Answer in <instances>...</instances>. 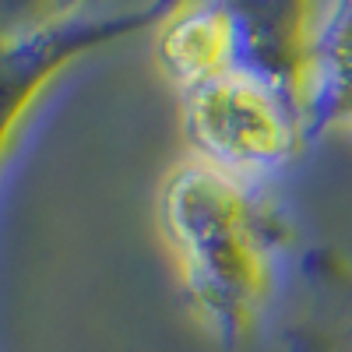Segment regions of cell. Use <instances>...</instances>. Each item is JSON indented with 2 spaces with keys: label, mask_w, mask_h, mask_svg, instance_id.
Wrapping results in <instances>:
<instances>
[{
  "label": "cell",
  "mask_w": 352,
  "mask_h": 352,
  "mask_svg": "<svg viewBox=\"0 0 352 352\" xmlns=\"http://www.w3.org/2000/svg\"><path fill=\"white\" fill-rule=\"evenodd\" d=\"M155 208L194 320L226 349L247 342L275 292L285 219L247 180L197 155L162 176Z\"/></svg>",
  "instance_id": "1"
},
{
  "label": "cell",
  "mask_w": 352,
  "mask_h": 352,
  "mask_svg": "<svg viewBox=\"0 0 352 352\" xmlns=\"http://www.w3.org/2000/svg\"><path fill=\"white\" fill-rule=\"evenodd\" d=\"M180 116L194 155L247 184L250 176L300 155L307 144L303 124L285 99L243 67L184 88Z\"/></svg>",
  "instance_id": "2"
},
{
  "label": "cell",
  "mask_w": 352,
  "mask_h": 352,
  "mask_svg": "<svg viewBox=\"0 0 352 352\" xmlns=\"http://www.w3.org/2000/svg\"><path fill=\"white\" fill-rule=\"evenodd\" d=\"M180 4L184 0H148L144 8L124 14H71L4 36V43H0V50H4V64H0V71H4V120H0L4 155H11L21 120L32 113V106L56 74H64L74 60H81L92 50L131 39L144 28H159Z\"/></svg>",
  "instance_id": "3"
},
{
  "label": "cell",
  "mask_w": 352,
  "mask_h": 352,
  "mask_svg": "<svg viewBox=\"0 0 352 352\" xmlns=\"http://www.w3.org/2000/svg\"><path fill=\"white\" fill-rule=\"evenodd\" d=\"M236 28V67L264 78L307 124L314 85V0H215Z\"/></svg>",
  "instance_id": "4"
},
{
  "label": "cell",
  "mask_w": 352,
  "mask_h": 352,
  "mask_svg": "<svg viewBox=\"0 0 352 352\" xmlns=\"http://www.w3.org/2000/svg\"><path fill=\"white\" fill-rule=\"evenodd\" d=\"M303 307L285 331L289 352H352V261L310 247L300 261Z\"/></svg>",
  "instance_id": "5"
},
{
  "label": "cell",
  "mask_w": 352,
  "mask_h": 352,
  "mask_svg": "<svg viewBox=\"0 0 352 352\" xmlns=\"http://www.w3.org/2000/svg\"><path fill=\"white\" fill-rule=\"evenodd\" d=\"M155 60L184 92L236 67V28L215 0H184L155 28Z\"/></svg>",
  "instance_id": "6"
},
{
  "label": "cell",
  "mask_w": 352,
  "mask_h": 352,
  "mask_svg": "<svg viewBox=\"0 0 352 352\" xmlns=\"http://www.w3.org/2000/svg\"><path fill=\"white\" fill-rule=\"evenodd\" d=\"M352 124V0H335L314 39V85L303 138L307 144Z\"/></svg>",
  "instance_id": "7"
},
{
  "label": "cell",
  "mask_w": 352,
  "mask_h": 352,
  "mask_svg": "<svg viewBox=\"0 0 352 352\" xmlns=\"http://www.w3.org/2000/svg\"><path fill=\"white\" fill-rule=\"evenodd\" d=\"M85 4L88 0H0V11H4V36L81 14Z\"/></svg>",
  "instance_id": "8"
}]
</instances>
